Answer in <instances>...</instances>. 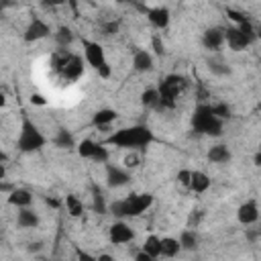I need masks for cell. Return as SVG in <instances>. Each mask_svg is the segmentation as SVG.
<instances>
[{"label": "cell", "mask_w": 261, "mask_h": 261, "mask_svg": "<svg viewBox=\"0 0 261 261\" xmlns=\"http://www.w3.org/2000/svg\"><path fill=\"white\" fill-rule=\"evenodd\" d=\"M192 126L196 133H202L208 137H220L222 135V120L214 116L210 104L196 106V110L192 114Z\"/></svg>", "instance_id": "cell-4"}, {"label": "cell", "mask_w": 261, "mask_h": 261, "mask_svg": "<svg viewBox=\"0 0 261 261\" xmlns=\"http://www.w3.org/2000/svg\"><path fill=\"white\" fill-rule=\"evenodd\" d=\"M53 63H55V69L61 73V77L67 82H75L84 75V59L80 55L67 53L65 49H61V53L55 55Z\"/></svg>", "instance_id": "cell-5"}, {"label": "cell", "mask_w": 261, "mask_h": 261, "mask_svg": "<svg viewBox=\"0 0 261 261\" xmlns=\"http://www.w3.org/2000/svg\"><path fill=\"white\" fill-rule=\"evenodd\" d=\"M177 181H179L181 186L190 188V181H192V171H190V169H179V173H177Z\"/></svg>", "instance_id": "cell-34"}, {"label": "cell", "mask_w": 261, "mask_h": 261, "mask_svg": "<svg viewBox=\"0 0 261 261\" xmlns=\"http://www.w3.org/2000/svg\"><path fill=\"white\" fill-rule=\"evenodd\" d=\"M179 245H181V251H194V249L198 247V237H196V232L186 228V230L179 234Z\"/></svg>", "instance_id": "cell-26"}, {"label": "cell", "mask_w": 261, "mask_h": 261, "mask_svg": "<svg viewBox=\"0 0 261 261\" xmlns=\"http://www.w3.org/2000/svg\"><path fill=\"white\" fill-rule=\"evenodd\" d=\"M98 261H116L112 255H108V253H100L98 255Z\"/></svg>", "instance_id": "cell-41"}, {"label": "cell", "mask_w": 261, "mask_h": 261, "mask_svg": "<svg viewBox=\"0 0 261 261\" xmlns=\"http://www.w3.org/2000/svg\"><path fill=\"white\" fill-rule=\"evenodd\" d=\"M147 20L157 29V31H163L169 27V20H171V14H169V8L167 6H153V8H147Z\"/></svg>", "instance_id": "cell-11"}, {"label": "cell", "mask_w": 261, "mask_h": 261, "mask_svg": "<svg viewBox=\"0 0 261 261\" xmlns=\"http://www.w3.org/2000/svg\"><path fill=\"white\" fill-rule=\"evenodd\" d=\"M82 47H84V61H86L88 65H92L96 71H98L102 65H106V63H108V61H106L104 47H102L100 43L84 39V41H82Z\"/></svg>", "instance_id": "cell-7"}, {"label": "cell", "mask_w": 261, "mask_h": 261, "mask_svg": "<svg viewBox=\"0 0 261 261\" xmlns=\"http://www.w3.org/2000/svg\"><path fill=\"white\" fill-rule=\"evenodd\" d=\"M151 43H153V51H155V55H163V53H165V45H163V41H161L159 35H153Z\"/></svg>", "instance_id": "cell-33"}, {"label": "cell", "mask_w": 261, "mask_h": 261, "mask_svg": "<svg viewBox=\"0 0 261 261\" xmlns=\"http://www.w3.org/2000/svg\"><path fill=\"white\" fill-rule=\"evenodd\" d=\"M16 224L20 228H35L39 224V214L33 208H20L16 214Z\"/></svg>", "instance_id": "cell-18"}, {"label": "cell", "mask_w": 261, "mask_h": 261, "mask_svg": "<svg viewBox=\"0 0 261 261\" xmlns=\"http://www.w3.org/2000/svg\"><path fill=\"white\" fill-rule=\"evenodd\" d=\"M65 208H67V212H69V216H73V218H77V216H82L84 214V204H82V200H77L75 196H65Z\"/></svg>", "instance_id": "cell-27"}, {"label": "cell", "mask_w": 261, "mask_h": 261, "mask_svg": "<svg viewBox=\"0 0 261 261\" xmlns=\"http://www.w3.org/2000/svg\"><path fill=\"white\" fill-rule=\"evenodd\" d=\"M210 186H212V179L208 177V173H204V171H200V169L192 171V181H190V190H192V192L204 194Z\"/></svg>", "instance_id": "cell-17"}, {"label": "cell", "mask_w": 261, "mask_h": 261, "mask_svg": "<svg viewBox=\"0 0 261 261\" xmlns=\"http://www.w3.org/2000/svg\"><path fill=\"white\" fill-rule=\"evenodd\" d=\"M153 67H155V61H153V55H151L149 51H145V49L135 51V55H133V69H135V71L147 73V71H151Z\"/></svg>", "instance_id": "cell-15"}, {"label": "cell", "mask_w": 261, "mask_h": 261, "mask_svg": "<svg viewBox=\"0 0 261 261\" xmlns=\"http://www.w3.org/2000/svg\"><path fill=\"white\" fill-rule=\"evenodd\" d=\"M202 45H204V49H208L212 53H218L220 47L224 45V29H220V27L206 29L204 35H202Z\"/></svg>", "instance_id": "cell-10"}, {"label": "cell", "mask_w": 261, "mask_h": 261, "mask_svg": "<svg viewBox=\"0 0 261 261\" xmlns=\"http://www.w3.org/2000/svg\"><path fill=\"white\" fill-rule=\"evenodd\" d=\"M135 261H155V259H153L149 253H145V251L141 249V251H137V255H135Z\"/></svg>", "instance_id": "cell-38"}, {"label": "cell", "mask_w": 261, "mask_h": 261, "mask_svg": "<svg viewBox=\"0 0 261 261\" xmlns=\"http://www.w3.org/2000/svg\"><path fill=\"white\" fill-rule=\"evenodd\" d=\"M184 86H186V80L181 75H177V73L165 75L161 80L159 88H157L159 90V96H161L159 106H173L175 104V98L179 96V92L184 90Z\"/></svg>", "instance_id": "cell-6"}, {"label": "cell", "mask_w": 261, "mask_h": 261, "mask_svg": "<svg viewBox=\"0 0 261 261\" xmlns=\"http://www.w3.org/2000/svg\"><path fill=\"white\" fill-rule=\"evenodd\" d=\"M98 75H100V77H104V80H106V77H110V65H108V63H106V65H102V67L98 69Z\"/></svg>", "instance_id": "cell-40"}, {"label": "cell", "mask_w": 261, "mask_h": 261, "mask_svg": "<svg viewBox=\"0 0 261 261\" xmlns=\"http://www.w3.org/2000/svg\"><path fill=\"white\" fill-rule=\"evenodd\" d=\"M108 157H110L108 147H106L104 143H98V145H96V151H94V155H92V161H96V163H106Z\"/></svg>", "instance_id": "cell-31"}, {"label": "cell", "mask_w": 261, "mask_h": 261, "mask_svg": "<svg viewBox=\"0 0 261 261\" xmlns=\"http://www.w3.org/2000/svg\"><path fill=\"white\" fill-rule=\"evenodd\" d=\"M253 163H255L257 167H261V151H259V153H255V157H253Z\"/></svg>", "instance_id": "cell-43"}, {"label": "cell", "mask_w": 261, "mask_h": 261, "mask_svg": "<svg viewBox=\"0 0 261 261\" xmlns=\"http://www.w3.org/2000/svg\"><path fill=\"white\" fill-rule=\"evenodd\" d=\"M96 141H92V139H82V143H77V155L82 157V159H92V155H94V151H96Z\"/></svg>", "instance_id": "cell-29"}, {"label": "cell", "mask_w": 261, "mask_h": 261, "mask_svg": "<svg viewBox=\"0 0 261 261\" xmlns=\"http://www.w3.org/2000/svg\"><path fill=\"white\" fill-rule=\"evenodd\" d=\"M75 255H77V261H98V257H94V255H90L88 251H82L80 247L75 249Z\"/></svg>", "instance_id": "cell-35"}, {"label": "cell", "mask_w": 261, "mask_h": 261, "mask_svg": "<svg viewBox=\"0 0 261 261\" xmlns=\"http://www.w3.org/2000/svg\"><path fill=\"white\" fill-rule=\"evenodd\" d=\"M108 239H110L112 245H126V243H130L135 239V230L126 222L118 220L108 228Z\"/></svg>", "instance_id": "cell-8"}, {"label": "cell", "mask_w": 261, "mask_h": 261, "mask_svg": "<svg viewBox=\"0 0 261 261\" xmlns=\"http://www.w3.org/2000/svg\"><path fill=\"white\" fill-rule=\"evenodd\" d=\"M206 157L210 163H226V161H230V151L226 145H214L208 149Z\"/></svg>", "instance_id": "cell-20"}, {"label": "cell", "mask_w": 261, "mask_h": 261, "mask_svg": "<svg viewBox=\"0 0 261 261\" xmlns=\"http://www.w3.org/2000/svg\"><path fill=\"white\" fill-rule=\"evenodd\" d=\"M224 43H226L228 49H232V51H245V49L251 45V41H249L237 27L224 29Z\"/></svg>", "instance_id": "cell-13"}, {"label": "cell", "mask_w": 261, "mask_h": 261, "mask_svg": "<svg viewBox=\"0 0 261 261\" xmlns=\"http://www.w3.org/2000/svg\"><path fill=\"white\" fill-rule=\"evenodd\" d=\"M8 204H12V206H16L18 210L20 208H31V204H33V194L29 192V190H24V188H14L10 194H8Z\"/></svg>", "instance_id": "cell-16"}, {"label": "cell", "mask_w": 261, "mask_h": 261, "mask_svg": "<svg viewBox=\"0 0 261 261\" xmlns=\"http://www.w3.org/2000/svg\"><path fill=\"white\" fill-rule=\"evenodd\" d=\"M45 145H47L45 135L39 130V126H37L27 114H22L20 133H18V139H16V149H18L20 153H37V151H41Z\"/></svg>", "instance_id": "cell-2"}, {"label": "cell", "mask_w": 261, "mask_h": 261, "mask_svg": "<svg viewBox=\"0 0 261 261\" xmlns=\"http://www.w3.org/2000/svg\"><path fill=\"white\" fill-rule=\"evenodd\" d=\"M145 253H149L153 259L161 257V239L157 234H149L145 241H143V247H141Z\"/></svg>", "instance_id": "cell-22"}, {"label": "cell", "mask_w": 261, "mask_h": 261, "mask_svg": "<svg viewBox=\"0 0 261 261\" xmlns=\"http://www.w3.org/2000/svg\"><path fill=\"white\" fill-rule=\"evenodd\" d=\"M130 181V173L122 167H114V165H108L106 167V184L108 188H122Z\"/></svg>", "instance_id": "cell-14"}, {"label": "cell", "mask_w": 261, "mask_h": 261, "mask_svg": "<svg viewBox=\"0 0 261 261\" xmlns=\"http://www.w3.org/2000/svg\"><path fill=\"white\" fill-rule=\"evenodd\" d=\"M226 14H228V18H230V20H234L237 24H241V22H245V20H247L241 12H237V10H232V8H228V10H226Z\"/></svg>", "instance_id": "cell-36"}, {"label": "cell", "mask_w": 261, "mask_h": 261, "mask_svg": "<svg viewBox=\"0 0 261 261\" xmlns=\"http://www.w3.org/2000/svg\"><path fill=\"white\" fill-rule=\"evenodd\" d=\"M31 102H35V104H45V100H43V96H39V94H35V96L31 98Z\"/></svg>", "instance_id": "cell-42"}, {"label": "cell", "mask_w": 261, "mask_h": 261, "mask_svg": "<svg viewBox=\"0 0 261 261\" xmlns=\"http://www.w3.org/2000/svg\"><path fill=\"white\" fill-rule=\"evenodd\" d=\"M237 218H239V222L245 224V226L255 224V222L259 220V206H257V202H255V200L243 202V204L239 206V210H237Z\"/></svg>", "instance_id": "cell-12"}, {"label": "cell", "mask_w": 261, "mask_h": 261, "mask_svg": "<svg viewBox=\"0 0 261 261\" xmlns=\"http://www.w3.org/2000/svg\"><path fill=\"white\" fill-rule=\"evenodd\" d=\"M181 251V245H179V239H173V237H163L161 239V255L163 257H175L177 253Z\"/></svg>", "instance_id": "cell-21"}, {"label": "cell", "mask_w": 261, "mask_h": 261, "mask_svg": "<svg viewBox=\"0 0 261 261\" xmlns=\"http://www.w3.org/2000/svg\"><path fill=\"white\" fill-rule=\"evenodd\" d=\"M210 106H212V112H214V116H216V118L224 120L226 116H230V110H228V106H226V104H210Z\"/></svg>", "instance_id": "cell-32"}, {"label": "cell", "mask_w": 261, "mask_h": 261, "mask_svg": "<svg viewBox=\"0 0 261 261\" xmlns=\"http://www.w3.org/2000/svg\"><path fill=\"white\" fill-rule=\"evenodd\" d=\"M53 143L59 149H71L75 145V141H73V137H71V133L67 128H59L57 135H55V139H53Z\"/></svg>", "instance_id": "cell-25"}, {"label": "cell", "mask_w": 261, "mask_h": 261, "mask_svg": "<svg viewBox=\"0 0 261 261\" xmlns=\"http://www.w3.org/2000/svg\"><path fill=\"white\" fill-rule=\"evenodd\" d=\"M257 39H261V27L257 29Z\"/></svg>", "instance_id": "cell-44"}, {"label": "cell", "mask_w": 261, "mask_h": 261, "mask_svg": "<svg viewBox=\"0 0 261 261\" xmlns=\"http://www.w3.org/2000/svg\"><path fill=\"white\" fill-rule=\"evenodd\" d=\"M208 69H210L214 75H226V73H230V67L226 65V61H224L220 55L208 59Z\"/></svg>", "instance_id": "cell-24"}, {"label": "cell", "mask_w": 261, "mask_h": 261, "mask_svg": "<svg viewBox=\"0 0 261 261\" xmlns=\"http://www.w3.org/2000/svg\"><path fill=\"white\" fill-rule=\"evenodd\" d=\"M55 41H57V45H59L61 49L69 47L71 41H73V33H71V29H69V27H59L57 33H55Z\"/></svg>", "instance_id": "cell-28"}, {"label": "cell", "mask_w": 261, "mask_h": 261, "mask_svg": "<svg viewBox=\"0 0 261 261\" xmlns=\"http://www.w3.org/2000/svg\"><path fill=\"white\" fill-rule=\"evenodd\" d=\"M155 141L153 130L147 124H135V126H126V128H118L116 133H112L104 145H114L118 149H145L147 145H151Z\"/></svg>", "instance_id": "cell-1"}, {"label": "cell", "mask_w": 261, "mask_h": 261, "mask_svg": "<svg viewBox=\"0 0 261 261\" xmlns=\"http://www.w3.org/2000/svg\"><path fill=\"white\" fill-rule=\"evenodd\" d=\"M51 33V27L43 20V18H33L31 22H29V27L24 29V41L27 43H35V41H41V39H45L47 35Z\"/></svg>", "instance_id": "cell-9"}, {"label": "cell", "mask_w": 261, "mask_h": 261, "mask_svg": "<svg viewBox=\"0 0 261 261\" xmlns=\"http://www.w3.org/2000/svg\"><path fill=\"white\" fill-rule=\"evenodd\" d=\"M153 204V196L151 194H133L128 198L122 200H114L110 204V212L118 218H126V216H139L143 214L149 206Z\"/></svg>", "instance_id": "cell-3"}, {"label": "cell", "mask_w": 261, "mask_h": 261, "mask_svg": "<svg viewBox=\"0 0 261 261\" xmlns=\"http://www.w3.org/2000/svg\"><path fill=\"white\" fill-rule=\"evenodd\" d=\"M159 102H161V96H159V90L157 88H147L141 94V104L145 108H155V106H159Z\"/></svg>", "instance_id": "cell-23"}, {"label": "cell", "mask_w": 261, "mask_h": 261, "mask_svg": "<svg viewBox=\"0 0 261 261\" xmlns=\"http://www.w3.org/2000/svg\"><path fill=\"white\" fill-rule=\"evenodd\" d=\"M124 165L126 167H137L139 165V157L137 155H126L124 157Z\"/></svg>", "instance_id": "cell-37"}, {"label": "cell", "mask_w": 261, "mask_h": 261, "mask_svg": "<svg viewBox=\"0 0 261 261\" xmlns=\"http://www.w3.org/2000/svg\"><path fill=\"white\" fill-rule=\"evenodd\" d=\"M92 204H94V210H96L98 214H104V212H106L104 196H102V192H100L96 186H92Z\"/></svg>", "instance_id": "cell-30"}, {"label": "cell", "mask_w": 261, "mask_h": 261, "mask_svg": "<svg viewBox=\"0 0 261 261\" xmlns=\"http://www.w3.org/2000/svg\"><path fill=\"white\" fill-rule=\"evenodd\" d=\"M118 116V112L114 108H100L94 116H92V124L94 126H108L110 122H114Z\"/></svg>", "instance_id": "cell-19"}, {"label": "cell", "mask_w": 261, "mask_h": 261, "mask_svg": "<svg viewBox=\"0 0 261 261\" xmlns=\"http://www.w3.org/2000/svg\"><path fill=\"white\" fill-rule=\"evenodd\" d=\"M118 31V22H108L104 24V35H114Z\"/></svg>", "instance_id": "cell-39"}]
</instances>
